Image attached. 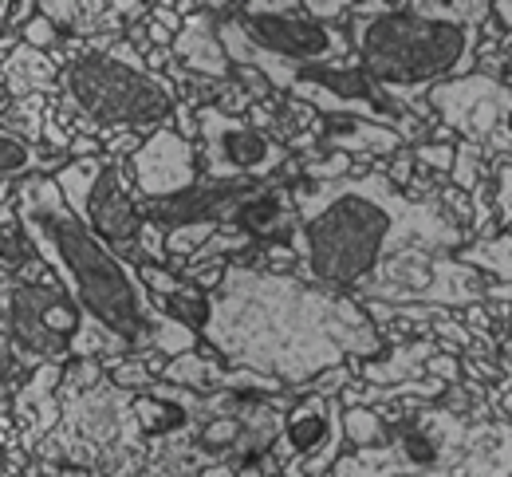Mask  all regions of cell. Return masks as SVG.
I'll list each match as a JSON object with an SVG mask.
<instances>
[{
  "label": "cell",
  "mask_w": 512,
  "mask_h": 477,
  "mask_svg": "<svg viewBox=\"0 0 512 477\" xmlns=\"http://www.w3.org/2000/svg\"><path fill=\"white\" fill-rule=\"evenodd\" d=\"M410 150H414L418 170H430L434 178H446L449 182V170H453V158H457V142L453 146L449 142H418Z\"/></svg>",
  "instance_id": "cell-28"
},
{
  "label": "cell",
  "mask_w": 512,
  "mask_h": 477,
  "mask_svg": "<svg viewBox=\"0 0 512 477\" xmlns=\"http://www.w3.org/2000/svg\"><path fill=\"white\" fill-rule=\"evenodd\" d=\"M233 68H256L276 95H288L304 68L351 60L347 28L308 16L304 0H245L217 20Z\"/></svg>",
  "instance_id": "cell-7"
},
{
  "label": "cell",
  "mask_w": 512,
  "mask_h": 477,
  "mask_svg": "<svg viewBox=\"0 0 512 477\" xmlns=\"http://www.w3.org/2000/svg\"><path fill=\"white\" fill-rule=\"evenodd\" d=\"M67 363H44L36 371H28V379L16 387L12 395V418L20 426V446L32 454L44 438H52L60 430V387H64Z\"/></svg>",
  "instance_id": "cell-15"
},
{
  "label": "cell",
  "mask_w": 512,
  "mask_h": 477,
  "mask_svg": "<svg viewBox=\"0 0 512 477\" xmlns=\"http://www.w3.org/2000/svg\"><path fill=\"white\" fill-rule=\"evenodd\" d=\"M501 359H509L512 363V340H501Z\"/></svg>",
  "instance_id": "cell-39"
},
{
  "label": "cell",
  "mask_w": 512,
  "mask_h": 477,
  "mask_svg": "<svg viewBox=\"0 0 512 477\" xmlns=\"http://www.w3.org/2000/svg\"><path fill=\"white\" fill-rule=\"evenodd\" d=\"M320 150H339L351 158H394L406 150V138L394 127L367 119H320Z\"/></svg>",
  "instance_id": "cell-17"
},
{
  "label": "cell",
  "mask_w": 512,
  "mask_h": 477,
  "mask_svg": "<svg viewBox=\"0 0 512 477\" xmlns=\"http://www.w3.org/2000/svg\"><path fill=\"white\" fill-rule=\"evenodd\" d=\"M103 367H107V379L115 387L130 391V395H142V391H150L158 383V375L146 363V355H111V359H103Z\"/></svg>",
  "instance_id": "cell-25"
},
{
  "label": "cell",
  "mask_w": 512,
  "mask_h": 477,
  "mask_svg": "<svg viewBox=\"0 0 512 477\" xmlns=\"http://www.w3.org/2000/svg\"><path fill=\"white\" fill-rule=\"evenodd\" d=\"M20 40H24L28 48H36V52H48L52 60L64 52V44H67V36L52 24V20H48V16H44V12H36V16L20 28Z\"/></svg>",
  "instance_id": "cell-27"
},
{
  "label": "cell",
  "mask_w": 512,
  "mask_h": 477,
  "mask_svg": "<svg viewBox=\"0 0 512 477\" xmlns=\"http://www.w3.org/2000/svg\"><path fill=\"white\" fill-rule=\"evenodd\" d=\"M493 12L501 16V24L512 32V0H497V4H493Z\"/></svg>",
  "instance_id": "cell-37"
},
{
  "label": "cell",
  "mask_w": 512,
  "mask_h": 477,
  "mask_svg": "<svg viewBox=\"0 0 512 477\" xmlns=\"http://www.w3.org/2000/svg\"><path fill=\"white\" fill-rule=\"evenodd\" d=\"M327 477H331V474H327Z\"/></svg>",
  "instance_id": "cell-41"
},
{
  "label": "cell",
  "mask_w": 512,
  "mask_h": 477,
  "mask_svg": "<svg viewBox=\"0 0 512 477\" xmlns=\"http://www.w3.org/2000/svg\"><path fill=\"white\" fill-rule=\"evenodd\" d=\"M197 477H241V474H237L233 466H225V462H221V466H205Z\"/></svg>",
  "instance_id": "cell-36"
},
{
  "label": "cell",
  "mask_w": 512,
  "mask_h": 477,
  "mask_svg": "<svg viewBox=\"0 0 512 477\" xmlns=\"http://www.w3.org/2000/svg\"><path fill=\"white\" fill-rule=\"evenodd\" d=\"M386 178L398 186V190H406L410 182H414V174H418V162H414V150L406 146V150H398L394 158H390V166H383Z\"/></svg>",
  "instance_id": "cell-31"
},
{
  "label": "cell",
  "mask_w": 512,
  "mask_h": 477,
  "mask_svg": "<svg viewBox=\"0 0 512 477\" xmlns=\"http://www.w3.org/2000/svg\"><path fill=\"white\" fill-rule=\"evenodd\" d=\"M8 16H12V4H8V0H0V32L8 28Z\"/></svg>",
  "instance_id": "cell-38"
},
{
  "label": "cell",
  "mask_w": 512,
  "mask_h": 477,
  "mask_svg": "<svg viewBox=\"0 0 512 477\" xmlns=\"http://www.w3.org/2000/svg\"><path fill=\"white\" fill-rule=\"evenodd\" d=\"M268 477H284V474H268Z\"/></svg>",
  "instance_id": "cell-40"
},
{
  "label": "cell",
  "mask_w": 512,
  "mask_h": 477,
  "mask_svg": "<svg viewBox=\"0 0 512 477\" xmlns=\"http://www.w3.org/2000/svg\"><path fill=\"white\" fill-rule=\"evenodd\" d=\"M138 276H142V284L150 288V296L158 300V308L170 300V296H178L182 292V273H174L170 265H138Z\"/></svg>",
  "instance_id": "cell-29"
},
{
  "label": "cell",
  "mask_w": 512,
  "mask_h": 477,
  "mask_svg": "<svg viewBox=\"0 0 512 477\" xmlns=\"http://www.w3.org/2000/svg\"><path fill=\"white\" fill-rule=\"evenodd\" d=\"M20 225L28 229L40 261L56 273L67 296L83 312V328L71 343V359L111 355H162L166 363L201 347V332L158 308L142 284L138 265L107 249L71 209L52 174L20 178L12 190Z\"/></svg>",
  "instance_id": "cell-2"
},
{
  "label": "cell",
  "mask_w": 512,
  "mask_h": 477,
  "mask_svg": "<svg viewBox=\"0 0 512 477\" xmlns=\"http://www.w3.org/2000/svg\"><path fill=\"white\" fill-rule=\"evenodd\" d=\"M461 320H465V324H469L477 336H481V332L493 324V320H489V304H473V308H465V312H461Z\"/></svg>",
  "instance_id": "cell-35"
},
{
  "label": "cell",
  "mask_w": 512,
  "mask_h": 477,
  "mask_svg": "<svg viewBox=\"0 0 512 477\" xmlns=\"http://www.w3.org/2000/svg\"><path fill=\"white\" fill-rule=\"evenodd\" d=\"M79 328L83 312L56 273L44 280L0 276V332L20 351L28 371L44 363H71V343Z\"/></svg>",
  "instance_id": "cell-9"
},
{
  "label": "cell",
  "mask_w": 512,
  "mask_h": 477,
  "mask_svg": "<svg viewBox=\"0 0 512 477\" xmlns=\"http://www.w3.org/2000/svg\"><path fill=\"white\" fill-rule=\"evenodd\" d=\"M60 64L48 52L28 48L24 40L0 60V87L8 91V99H28V95H60Z\"/></svg>",
  "instance_id": "cell-18"
},
{
  "label": "cell",
  "mask_w": 512,
  "mask_h": 477,
  "mask_svg": "<svg viewBox=\"0 0 512 477\" xmlns=\"http://www.w3.org/2000/svg\"><path fill=\"white\" fill-rule=\"evenodd\" d=\"M485 178H489V186H493L497 229H501V233H512V154H493Z\"/></svg>",
  "instance_id": "cell-26"
},
{
  "label": "cell",
  "mask_w": 512,
  "mask_h": 477,
  "mask_svg": "<svg viewBox=\"0 0 512 477\" xmlns=\"http://www.w3.org/2000/svg\"><path fill=\"white\" fill-rule=\"evenodd\" d=\"M197 154L201 182H272L292 162V150L280 138L213 103L197 107Z\"/></svg>",
  "instance_id": "cell-11"
},
{
  "label": "cell",
  "mask_w": 512,
  "mask_h": 477,
  "mask_svg": "<svg viewBox=\"0 0 512 477\" xmlns=\"http://www.w3.org/2000/svg\"><path fill=\"white\" fill-rule=\"evenodd\" d=\"M178 87L146 68V56L127 36L107 52H79L60 71V95L52 99L56 119L71 135H154L174 119Z\"/></svg>",
  "instance_id": "cell-6"
},
{
  "label": "cell",
  "mask_w": 512,
  "mask_h": 477,
  "mask_svg": "<svg viewBox=\"0 0 512 477\" xmlns=\"http://www.w3.org/2000/svg\"><path fill=\"white\" fill-rule=\"evenodd\" d=\"M489 16V0H371L351 8L347 40L371 83L414 119L434 127L438 115L430 111L426 95L477 71L481 24Z\"/></svg>",
  "instance_id": "cell-4"
},
{
  "label": "cell",
  "mask_w": 512,
  "mask_h": 477,
  "mask_svg": "<svg viewBox=\"0 0 512 477\" xmlns=\"http://www.w3.org/2000/svg\"><path fill=\"white\" fill-rule=\"evenodd\" d=\"M292 202L300 213L292 237L296 273L347 296L406 249L457 253L469 245V233L449 217L442 198H410L383 166L339 182H292Z\"/></svg>",
  "instance_id": "cell-3"
},
{
  "label": "cell",
  "mask_w": 512,
  "mask_h": 477,
  "mask_svg": "<svg viewBox=\"0 0 512 477\" xmlns=\"http://www.w3.org/2000/svg\"><path fill=\"white\" fill-rule=\"evenodd\" d=\"M170 52H174V64L190 71L193 79H205V83H229L233 79V60H229L221 32H217V20L205 12V4L193 16H186Z\"/></svg>",
  "instance_id": "cell-16"
},
{
  "label": "cell",
  "mask_w": 512,
  "mask_h": 477,
  "mask_svg": "<svg viewBox=\"0 0 512 477\" xmlns=\"http://www.w3.org/2000/svg\"><path fill=\"white\" fill-rule=\"evenodd\" d=\"M461 265L477 269L481 276H493V284H512V233H489L453 253Z\"/></svg>",
  "instance_id": "cell-22"
},
{
  "label": "cell",
  "mask_w": 512,
  "mask_h": 477,
  "mask_svg": "<svg viewBox=\"0 0 512 477\" xmlns=\"http://www.w3.org/2000/svg\"><path fill=\"white\" fill-rule=\"evenodd\" d=\"M430 355H438V340L434 336H414L406 343L386 347L379 359L359 363V379L367 387H398V383H414L426 375Z\"/></svg>",
  "instance_id": "cell-19"
},
{
  "label": "cell",
  "mask_w": 512,
  "mask_h": 477,
  "mask_svg": "<svg viewBox=\"0 0 512 477\" xmlns=\"http://www.w3.org/2000/svg\"><path fill=\"white\" fill-rule=\"evenodd\" d=\"M485 276L461 265L453 253L430 249H406L394 261H386L375 280H367L355 296L379 300V304H434L449 312H465L473 304H485Z\"/></svg>",
  "instance_id": "cell-10"
},
{
  "label": "cell",
  "mask_w": 512,
  "mask_h": 477,
  "mask_svg": "<svg viewBox=\"0 0 512 477\" xmlns=\"http://www.w3.org/2000/svg\"><path fill=\"white\" fill-rule=\"evenodd\" d=\"M489 158L493 154H512V107L505 111V119H501V131H497V138L489 142V150H485Z\"/></svg>",
  "instance_id": "cell-32"
},
{
  "label": "cell",
  "mask_w": 512,
  "mask_h": 477,
  "mask_svg": "<svg viewBox=\"0 0 512 477\" xmlns=\"http://www.w3.org/2000/svg\"><path fill=\"white\" fill-rule=\"evenodd\" d=\"M426 375L438 379V383H446V387H457V383H465V363L457 355H449V351H438V355H430Z\"/></svg>",
  "instance_id": "cell-30"
},
{
  "label": "cell",
  "mask_w": 512,
  "mask_h": 477,
  "mask_svg": "<svg viewBox=\"0 0 512 477\" xmlns=\"http://www.w3.org/2000/svg\"><path fill=\"white\" fill-rule=\"evenodd\" d=\"M485 300H489V308H512V284H485Z\"/></svg>",
  "instance_id": "cell-33"
},
{
  "label": "cell",
  "mask_w": 512,
  "mask_h": 477,
  "mask_svg": "<svg viewBox=\"0 0 512 477\" xmlns=\"http://www.w3.org/2000/svg\"><path fill=\"white\" fill-rule=\"evenodd\" d=\"M162 379L174 383V387H186V391H193V395H217V391H229L233 367H229L217 351H209V347L201 343V347L190 351V355L170 359L166 371H162Z\"/></svg>",
  "instance_id": "cell-20"
},
{
  "label": "cell",
  "mask_w": 512,
  "mask_h": 477,
  "mask_svg": "<svg viewBox=\"0 0 512 477\" xmlns=\"http://www.w3.org/2000/svg\"><path fill=\"white\" fill-rule=\"evenodd\" d=\"M430 111L438 115V123H446L453 135L469 138L477 146L489 150V142L501 131V119L512 107V91L485 71H469L461 79H449L442 87H434L426 95Z\"/></svg>",
  "instance_id": "cell-14"
},
{
  "label": "cell",
  "mask_w": 512,
  "mask_h": 477,
  "mask_svg": "<svg viewBox=\"0 0 512 477\" xmlns=\"http://www.w3.org/2000/svg\"><path fill=\"white\" fill-rule=\"evenodd\" d=\"M386 446L347 450L331 477H512L509 418H465L446 403H402Z\"/></svg>",
  "instance_id": "cell-5"
},
{
  "label": "cell",
  "mask_w": 512,
  "mask_h": 477,
  "mask_svg": "<svg viewBox=\"0 0 512 477\" xmlns=\"http://www.w3.org/2000/svg\"><path fill=\"white\" fill-rule=\"evenodd\" d=\"M347 454L343 407L331 395H300L284 410V430L272 462L284 477H327Z\"/></svg>",
  "instance_id": "cell-12"
},
{
  "label": "cell",
  "mask_w": 512,
  "mask_h": 477,
  "mask_svg": "<svg viewBox=\"0 0 512 477\" xmlns=\"http://www.w3.org/2000/svg\"><path fill=\"white\" fill-rule=\"evenodd\" d=\"M201 343L229 367L268 375L292 395L323 371L379 359L390 347L359 296L237 261L209 292Z\"/></svg>",
  "instance_id": "cell-1"
},
{
  "label": "cell",
  "mask_w": 512,
  "mask_h": 477,
  "mask_svg": "<svg viewBox=\"0 0 512 477\" xmlns=\"http://www.w3.org/2000/svg\"><path fill=\"white\" fill-rule=\"evenodd\" d=\"M127 178L134 198L142 205H162L174 198H186L201 182V154L197 142L174 131V123L158 127L154 135L142 138V146L130 154Z\"/></svg>",
  "instance_id": "cell-13"
},
{
  "label": "cell",
  "mask_w": 512,
  "mask_h": 477,
  "mask_svg": "<svg viewBox=\"0 0 512 477\" xmlns=\"http://www.w3.org/2000/svg\"><path fill=\"white\" fill-rule=\"evenodd\" d=\"M343 434H347V450H375L386 446L390 422L375 407H351L343 410Z\"/></svg>",
  "instance_id": "cell-23"
},
{
  "label": "cell",
  "mask_w": 512,
  "mask_h": 477,
  "mask_svg": "<svg viewBox=\"0 0 512 477\" xmlns=\"http://www.w3.org/2000/svg\"><path fill=\"white\" fill-rule=\"evenodd\" d=\"M67 209L123 261L142 265V229L146 213L134 198L127 178V162L115 158H75L60 174H52Z\"/></svg>",
  "instance_id": "cell-8"
},
{
  "label": "cell",
  "mask_w": 512,
  "mask_h": 477,
  "mask_svg": "<svg viewBox=\"0 0 512 477\" xmlns=\"http://www.w3.org/2000/svg\"><path fill=\"white\" fill-rule=\"evenodd\" d=\"M485 174H489V154H485V146H477V142L461 138V142H457L453 170H449V186H457V190L473 194V190L485 182Z\"/></svg>",
  "instance_id": "cell-24"
},
{
  "label": "cell",
  "mask_w": 512,
  "mask_h": 477,
  "mask_svg": "<svg viewBox=\"0 0 512 477\" xmlns=\"http://www.w3.org/2000/svg\"><path fill=\"white\" fill-rule=\"evenodd\" d=\"M146 36H150V48H174V32L166 28V24H158V20H146Z\"/></svg>",
  "instance_id": "cell-34"
},
{
  "label": "cell",
  "mask_w": 512,
  "mask_h": 477,
  "mask_svg": "<svg viewBox=\"0 0 512 477\" xmlns=\"http://www.w3.org/2000/svg\"><path fill=\"white\" fill-rule=\"evenodd\" d=\"M71 158L60 154H48L44 146H32L24 138L0 131V186L4 182H20V178H32V174H60Z\"/></svg>",
  "instance_id": "cell-21"
}]
</instances>
